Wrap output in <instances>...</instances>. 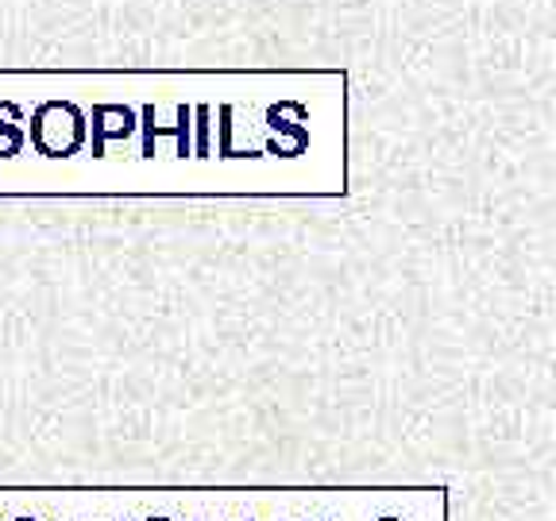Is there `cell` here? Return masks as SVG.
Masks as SVG:
<instances>
[{"label":"cell","instance_id":"6da1fadb","mask_svg":"<svg viewBox=\"0 0 556 521\" xmlns=\"http://www.w3.org/2000/svg\"><path fill=\"white\" fill-rule=\"evenodd\" d=\"M337 113V78H0V186L236 182L309 155Z\"/></svg>","mask_w":556,"mask_h":521}]
</instances>
